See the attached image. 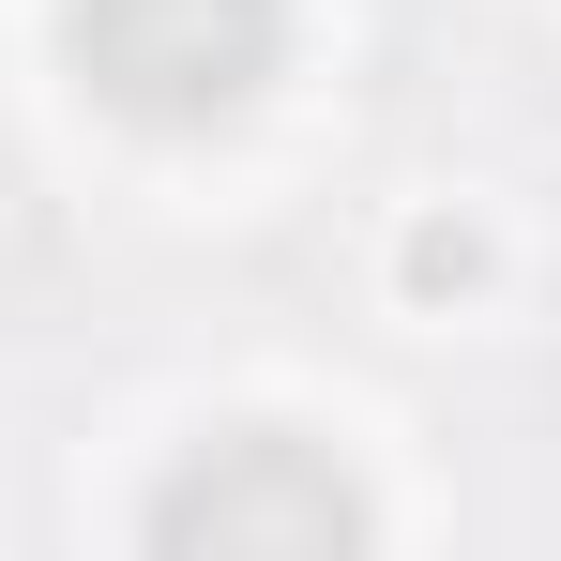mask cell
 <instances>
[{"instance_id":"obj_1","label":"cell","mask_w":561,"mask_h":561,"mask_svg":"<svg viewBox=\"0 0 561 561\" xmlns=\"http://www.w3.org/2000/svg\"><path fill=\"white\" fill-rule=\"evenodd\" d=\"M61 46H77L92 106L152 122V137H197V122L259 106L288 0H61Z\"/></svg>"},{"instance_id":"obj_2","label":"cell","mask_w":561,"mask_h":561,"mask_svg":"<svg viewBox=\"0 0 561 561\" xmlns=\"http://www.w3.org/2000/svg\"><path fill=\"white\" fill-rule=\"evenodd\" d=\"M152 547L168 561H334V547H365V485L288 425H228L152 485Z\"/></svg>"}]
</instances>
